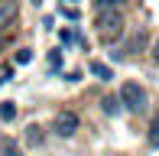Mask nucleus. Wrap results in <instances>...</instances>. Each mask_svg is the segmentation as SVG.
<instances>
[{
  "instance_id": "nucleus-12",
  "label": "nucleus",
  "mask_w": 159,
  "mask_h": 156,
  "mask_svg": "<svg viewBox=\"0 0 159 156\" xmlns=\"http://www.w3.org/2000/svg\"><path fill=\"white\" fill-rule=\"evenodd\" d=\"M49 65L59 68V65H62V55H59V52H52V55H49Z\"/></svg>"
},
{
  "instance_id": "nucleus-9",
  "label": "nucleus",
  "mask_w": 159,
  "mask_h": 156,
  "mask_svg": "<svg viewBox=\"0 0 159 156\" xmlns=\"http://www.w3.org/2000/svg\"><path fill=\"white\" fill-rule=\"evenodd\" d=\"M94 3V10H114V7H120L124 0H91Z\"/></svg>"
},
{
  "instance_id": "nucleus-10",
  "label": "nucleus",
  "mask_w": 159,
  "mask_h": 156,
  "mask_svg": "<svg viewBox=\"0 0 159 156\" xmlns=\"http://www.w3.org/2000/svg\"><path fill=\"white\" fill-rule=\"evenodd\" d=\"M0 156H23V153H20L16 143H3V146H0Z\"/></svg>"
},
{
  "instance_id": "nucleus-14",
  "label": "nucleus",
  "mask_w": 159,
  "mask_h": 156,
  "mask_svg": "<svg viewBox=\"0 0 159 156\" xmlns=\"http://www.w3.org/2000/svg\"><path fill=\"white\" fill-rule=\"evenodd\" d=\"M62 16H68V20H78V10H71V7H65V10H62Z\"/></svg>"
},
{
  "instance_id": "nucleus-2",
  "label": "nucleus",
  "mask_w": 159,
  "mask_h": 156,
  "mask_svg": "<svg viewBox=\"0 0 159 156\" xmlns=\"http://www.w3.org/2000/svg\"><path fill=\"white\" fill-rule=\"evenodd\" d=\"M117 98H120V104H124V111H146V91L136 81H124Z\"/></svg>"
},
{
  "instance_id": "nucleus-8",
  "label": "nucleus",
  "mask_w": 159,
  "mask_h": 156,
  "mask_svg": "<svg viewBox=\"0 0 159 156\" xmlns=\"http://www.w3.org/2000/svg\"><path fill=\"white\" fill-rule=\"evenodd\" d=\"M16 117V108H13V101H3L0 104V120H13Z\"/></svg>"
},
{
  "instance_id": "nucleus-5",
  "label": "nucleus",
  "mask_w": 159,
  "mask_h": 156,
  "mask_svg": "<svg viewBox=\"0 0 159 156\" xmlns=\"http://www.w3.org/2000/svg\"><path fill=\"white\" fill-rule=\"evenodd\" d=\"M88 72H91V75H98L101 81H111V78H114V72L104 65V62H88Z\"/></svg>"
},
{
  "instance_id": "nucleus-11",
  "label": "nucleus",
  "mask_w": 159,
  "mask_h": 156,
  "mask_svg": "<svg viewBox=\"0 0 159 156\" xmlns=\"http://www.w3.org/2000/svg\"><path fill=\"white\" fill-rule=\"evenodd\" d=\"M30 59H33V52H30V49H20V52H16V62H20V65H26Z\"/></svg>"
},
{
  "instance_id": "nucleus-4",
  "label": "nucleus",
  "mask_w": 159,
  "mask_h": 156,
  "mask_svg": "<svg viewBox=\"0 0 159 156\" xmlns=\"http://www.w3.org/2000/svg\"><path fill=\"white\" fill-rule=\"evenodd\" d=\"M101 104H104V114H111V117H117L120 111H124V104H120V98H117V94H107Z\"/></svg>"
},
{
  "instance_id": "nucleus-16",
  "label": "nucleus",
  "mask_w": 159,
  "mask_h": 156,
  "mask_svg": "<svg viewBox=\"0 0 159 156\" xmlns=\"http://www.w3.org/2000/svg\"><path fill=\"white\" fill-rule=\"evenodd\" d=\"M68 3H78V0H68Z\"/></svg>"
},
{
  "instance_id": "nucleus-3",
  "label": "nucleus",
  "mask_w": 159,
  "mask_h": 156,
  "mask_svg": "<svg viewBox=\"0 0 159 156\" xmlns=\"http://www.w3.org/2000/svg\"><path fill=\"white\" fill-rule=\"evenodd\" d=\"M78 114L75 111H62V114H55V120H52V127H55V133L59 137H75L78 133Z\"/></svg>"
},
{
  "instance_id": "nucleus-15",
  "label": "nucleus",
  "mask_w": 159,
  "mask_h": 156,
  "mask_svg": "<svg viewBox=\"0 0 159 156\" xmlns=\"http://www.w3.org/2000/svg\"><path fill=\"white\" fill-rule=\"evenodd\" d=\"M153 62L159 65V39H156V46H153Z\"/></svg>"
},
{
  "instance_id": "nucleus-13",
  "label": "nucleus",
  "mask_w": 159,
  "mask_h": 156,
  "mask_svg": "<svg viewBox=\"0 0 159 156\" xmlns=\"http://www.w3.org/2000/svg\"><path fill=\"white\" fill-rule=\"evenodd\" d=\"M71 39H75V33H71V30H62V46H68Z\"/></svg>"
},
{
  "instance_id": "nucleus-6",
  "label": "nucleus",
  "mask_w": 159,
  "mask_h": 156,
  "mask_svg": "<svg viewBox=\"0 0 159 156\" xmlns=\"http://www.w3.org/2000/svg\"><path fill=\"white\" fill-rule=\"evenodd\" d=\"M146 143L153 146H159V114H153V120H149V133H146Z\"/></svg>"
},
{
  "instance_id": "nucleus-7",
  "label": "nucleus",
  "mask_w": 159,
  "mask_h": 156,
  "mask_svg": "<svg viewBox=\"0 0 159 156\" xmlns=\"http://www.w3.org/2000/svg\"><path fill=\"white\" fill-rule=\"evenodd\" d=\"M26 143H30V146H39L42 143V127L39 124H30V127H26Z\"/></svg>"
},
{
  "instance_id": "nucleus-1",
  "label": "nucleus",
  "mask_w": 159,
  "mask_h": 156,
  "mask_svg": "<svg viewBox=\"0 0 159 156\" xmlns=\"http://www.w3.org/2000/svg\"><path fill=\"white\" fill-rule=\"evenodd\" d=\"M94 26H98V33H101L104 42H114V39L124 36V16H120L117 10H98Z\"/></svg>"
}]
</instances>
